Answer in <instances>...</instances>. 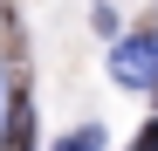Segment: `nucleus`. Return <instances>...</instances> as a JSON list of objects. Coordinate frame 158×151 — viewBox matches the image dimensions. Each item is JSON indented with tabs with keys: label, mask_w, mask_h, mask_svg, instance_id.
I'll return each instance as SVG.
<instances>
[{
	"label": "nucleus",
	"mask_w": 158,
	"mask_h": 151,
	"mask_svg": "<svg viewBox=\"0 0 158 151\" xmlns=\"http://www.w3.org/2000/svg\"><path fill=\"white\" fill-rule=\"evenodd\" d=\"M110 76H117L124 89H151V83H158V35H151V28L124 35V41L110 48Z\"/></svg>",
	"instance_id": "f257e3e1"
},
{
	"label": "nucleus",
	"mask_w": 158,
	"mask_h": 151,
	"mask_svg": "<svg viewBox=\"0 0 158 151\" xmlns=\"http://www.w3.org/2000/svg\"><path fill=\"white\" fill-rule=\"evenodd\" d=\"M0 144L7 151H35V103H28V89H14V110L0 124Z\"/></svg>",
	"instance_id": "f03ea898"
},
{
	"label": "nucleus",
	"mask_w": 158,
	"mask_h": 151,
	"mask_svg": "<svg viewBox=\"0 0 158 151\" xmlns=\"http://www.w3.org/2000/svg\"><path fill=\"white\" fill-rule=\"evenodd\" d=\"M55 151H103V131H96V124H83V131H69Z\"/></svg>",
	"instance_id": "7ed1b4c3"
},
{
	"label": "nucleus",
	"mask_w": 158,
	"mask_h": 151,
	"mask_svg": "<svg viewBox=\"0 0 158 151\" xmlns=\"http://www.w3.org/2000/svg\"><path fill=\"white\" fill-rule=\"evenodd\" d=\"M131 151H158V117L144 124V131H138V137H131Z\"/></svg>",
	"instance_id": "20e7f679"
},
{
	"label": "nucleus",
	"mask_w": 158,
	"mask_h": 151,
	"mask_svg": "<svg viewBox=\"0 0 158 151\" xmlns=\"http://www.w3.org/2000/svg\"><path fill=\"white\" fill-rule=\"evenodd\" d=\"M0 117H7V110H0Z\"/></svg>",
	"instance_id": "39448f33"
}]
</instances>
